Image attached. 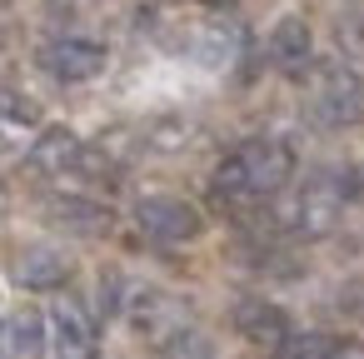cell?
<instances>
[{"mask_svg":"<svg viewBox=\"0 0 364 359\" xmlns=\"http://www.w3.org/2000/svg\"><path fill=\"white\" fill-rule=\"evenodd\" d=\"M235 160L245 165V180L255 195H274L289 175H294V150L284 140H250L235 150Z\"/></svg>","mask_w":364,"mask_h":359,"instance_id":"4","label":"cell"},{"mask_svg":"<svg viewBox=\"0 0 364 359\" xmlns=\"http://www.w3.org/2000/svg\"><path fill=\"white\" fill-rule=\"evenodd\" d=\"M50 215H55L65 230H75V235H105V230H110V210L95 205V200H85V195H60Z\"/></svg>","mask_w":364,"mask_h":359,"instance_id":"12","label":"cell"},{"mask_svg":"<svg viewBox=\"0 0 364 359\" xmlns=\"http://www.w3.org/2000/svg\"><path fill=\"white\" fill-rule=\"evenodd\" d=\"M26 125H41V105L11 85H0V130H26Z\"/></svg>","mask_w":364,"mask_h":359,"instance_id":"14","label":"cell"},{"mask_svg":"<svg viewBox=\"0 0 364 359\" xmlns=\"http://www.w3.org/2000/svg\"><path fill=\"white\" fill-rule=\"evenodd\" d=\"M329 359H364V344H334Z\"/></svg>","mask_w":364,"mask_h":359,"instance_id":"19","label":"cell"},{"mask_svg":"<svg viewBox=\"0 0 364 359\" xmlns=\"http://www.w3.org/2000/svg\"><path fill=\"white\" fill-rule=\"evenodd\" d=\"M50 324H55V359H95L100 339H95V319L85 314L80 299H55Z\"/></svg>","mask_w":364,"mask_h":359,"instance_id":"7","label":"cell"},{"mask_svg":"<svg viewBox=\"0 0 364 359\" xmlns=\"http://www.w3.org/2000/svg\"><path fill=\"white\" fill-rule=\"evenodd\" d=\"M135 220H140V230H145L150 240H160V245H180V240H190V235L200 230V215H195L185 200H175V195H150V200H140V205H135Z\"/></svg>","mask_w":364,"mask_h":359,"instance_id":"5","label":"cell"},{"mask_svg":"<svg viewBox=\"0 0 364 359\" xmlns=\"http://www.w3.org/2000/svg\"><path fill=\"white\" fill-rule=\"evenodd\" d=\"M279 349H284L279 359H329L334 354V344L324 334H299V339H284Z\"/></svg>","mask_w":364,"mask_h":359,"instance_id":"16","label":"cell"},{"mask_svg":"<svg viewBox=\"0 0 364 359\" xmlns=\"http://www.w3.org/2000/svg\"><path fill=\"white\" fill-rule=\"evenodd\" d=\"M0 215H6V185H0Z\"/></svg>","mask_w":364,"mask_h":359,"instance_id":"20","label":"cell"},{"mask_svg":"<svg viewBox=\"0 0 364 359\" xmlns=\"http://www.w3.org/2000/svg\"><path fill=\"white\" fill-rule=\"evenodd\" d=\"M269 60L284 65V70H304V60H309V26L299 16H284L269 31Z\"/></svg>","mask_w":364,"mask_h":359,"instance_id":"11","label":"cell"},{"mask_svg":"<svg viewBox=\"0 0 364 359\" xmlns=\"http://www.w3.org/2000/svg\"><path fill=\"white\" fill-rule=\"evenodd\" d=\"M150 140H155V145H185V140H190V125H180V120H160V125L150 130Z\"/></svg>","mask_w":364,"mask_h":359,"instance_id":"18","label":"cell"},{"mask_svg":"<svg viewBox=\"0 0 364 359\" xmlns=\"http://www.w3.org/2000/svg\"><path fill=\"white\" fill-rule=\"evenodd\" d=\"M11 339H16V354L21 359H36L46 349V314L41 309H21L11 319Z\"/></svg>","mask_w":364,"mask_h":359,"instance_id":"13","label":"cell"},{"mask_svg":"<svg viewBox=\"0 0 364 359\" xmlns=\"http://www.w3.org/2000/svg\"><path fill=\"white\" fill-rule=\"evenodd\" d=\"M46 70L65 85H80V80H95L105 70V45L100 41H85V36H60L41 50Z\"/></svg>","mask_w":364,"mask_h":359,"instance_id":"3","label":"cell"},{"mask_svg":"<svg viewBox=\"0 0 364 359\" xmlns=\"http://www.w3.org/2000/svg\"><path fill=\"white\" fill-rule=\"evenodd\" d=\"M235 324H240L245 339H255V344H264V349H274V344L289 339L284 309H274V304H264V299H245V304L235 309Z\"/></svg>","mask_w":364,"mask_h":359,"instance_id":"10","label":"cell"},{"mask_svg":"<svg viewBox=\"0 0 364 359\" xmlns=\"http://www.w3.org/2000/svg\"><path fill=\"white\" fill-rule=\"evenodd\" d=\"M359 115H364V85H359V75L324 70L319 85H314V120L324 130H339V125H354Z\"/></svg>","mask_w":364,"mask_h":359,"instance_id":"2","label":"cell"},{"mask_svg":"<svg viewBox=\"0 0 364 359\" xmlns=\"http://www.w3.org/2000/svg\"><path fill=\"white\" fill-rule=\"evenodd\" d=\"M165 359H215V344H210L200 329H180V334L165 344Z\"/></svg>","mask_w":364,"mask_h":359,"instance_id":"15","label":"cell"},{"mask_svg":"<svg viewBox=\"0 0 364 359\" xmlns=\"http://www.w3.org/2000/svg\"><path fill=\"white\" fill-rule=\"evenodd\" d=\"M120 299H125V279H120L115 269H105V274H100V314H115Z\"/></svg>","mask_w":364,"mask_h":359,"instance_id":"17","label":"cell"},{"mask_svg":"<svg viewBox=\"0 0 364 359\" xmlns=\"http://www.w3.org/2000/svg\"><path fill=\"white\" fill-rule=\"evenodd\" d=\"M130 319H135V329H140L145 339H160V344H170L180 329H190L185 299H175V294H165V289H145V294L130 304Z\"/></svg>","mask_w":364,"mask_h":359,"instance_id":"6","label":"cell"},{"mask_svg":"<svg viewBox=\"0 0 364 359\" xmlns=\"http://www.w3.org/2000/svg\"><path fill=\"white\" fill-rule=\"evenodd\" d=\"M80 140H75V130H65V125H50V130H41L36 135V145H31V165L41 170V175H65V170H75L80 165Z\"/></svg>","mask_w":364,"mask_h":359,"instance_id":"8","label":"cell"},{"mask_svg":"<svg viewBox=\"0 0 364 359\" xmlns=\"http://www.w3.org/2000/svg\"><path fill=\"white\" fill-rule=\"evenodd\" d=\"M359 175L354 170H319L309 185H304V195H299V210H294V225L304 230V235H329L334 225H339V215H344V205L359 195Z\"/></svg>","mask_w":364,"mask_h":359,"instance_id":"1","label":"cell"},{"mask_svg":"<svg viewBox=\"0 0 364 359\" xmlns=\"http://www.w3.org/2000/svg\"><path fill=\"white\" fill-rule=\"evenodd\" d=\"M11 274H16V284H26V289H60V284H65V259H60L50 245H26V250L16 254Z\"/></svg>","mask_w":364,"mask_h":359,"instance_id":"9","label":"cell"}]
</instances>
